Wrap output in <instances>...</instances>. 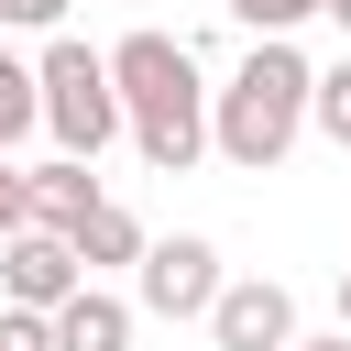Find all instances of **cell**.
<instances>
[{
	"instance_id": "8",
	"label": "cell",
	"mask_w": 351,
	"mask_h": 351,
	"mask_svg": "<svg viewBox=\"0 0 351 351\" xmlns=\"http://www.w3.org/2000/svg\"><path fill=\"white\" fill-rule=\"evenodd\" d=\"M22 176H33V219H44V230H77V219L99 208V165H88V154H55V165H22Z\"/></svg>"
},
{
	"instance_id": "9",
	"label": "cell",
	"mask_w": 351,
	"mask_h": 351,
	"mask_svg": "<svg viewBox=\"0 0 351 351\" xmlns=\"http://www.w3.org/2000/svg\"><path fill=\"white\" fill-rule=\"evenodd\" d=\"M77 252H88V274H99V263H143L154 241H143V219H132L121 197H99V208L77 219Z\"/></svg>"
},
{
	"instance_id": "17",
	"label": "cell",
	"mask_w": 351,
	"mask_h": 351,
	"mask_svg": "<svg viewBox=\"0 0 351 351\" xmlns=\"http://www.w3.org/2000/svg\"><path fill=\"white\" fill-rule=\"evenodd\" d=\"M340 329H351V263H340Z\"/></svg>"
},
{
	"instance_id": "4",
	"label": "cell",
	"mask_w": 351,
	"mask_h": 351,
	"mask_svg": "<svg viewBox=\"0 0 351 351\" xmlns=\"http://www.w3.org/2000/svg\"><path fill=\"white\" fill-rule=\"evenodd\" d=\"M219 241H197V230H176V241H154L143 263H132V296L154 307V318H208L219 307Z\"/></svg>"
},
{
	"instance_id": "11",
	"label": "cell",
	"mask_w": 351,
	"mask_h": 351,
	"mask_svg": "<svg viewBox=\"0 0 351 351\" xmlns=\"http://www.w3.org/2000/svg\"><path fill=\"white\" fill-rule=\"evenodd\" d=\"M307 121H318V132L351 154V55H340V66H318V99H307Z\"/></svg>"
},
{
	"instance_id": "13",
	"label": "cell",
	"mask_w": 351,
	"mask_h": 351,
	"mask_svg": "<svg viewBox=\"0 0 351 351\" xmlns=\"http://www.w3.org/2000/svg\"><path fill=\"white\" fill-rule=\"evenodd\" d=\"M230 11H241L252 33H296V22H307V11H329V0H230Z\"/></svg>"
},
{
	"instance_id": "7",
	"label": "cell",
	"mask_w": 351,
	"mask_h": 351,
	"mask_svg": "<svg viewBox=\"0 0 351 351\" xmlns=\"http://www.w3.org/2000/svg\"><path fill=\"white\" fill-rule=\"evenodd\" d=\"M55 351H132V296L77 285V296L55 307Z\"/></svg>"
},
{
	"instance_id": "1",
	"label": "cell",
	"mask_w": 351,
	"mask_h": 351,
	"mask_svg": "<svg viewBox=\"0 0 351 351\" xmlns=\"http://www.w3.org/2000/svg\"><path fill=\"white\" fill-rule=\"evenodd\" d=\"M110 77H121V110H132V154L154 165V176H186L197 154H219V132H208V77H197V55L176 44V33H121L110 44Z\"/></svg>"
},
{
	"instance_id": "15",
	"label": "cell",
	"mask_w": 351,
	"mask_h": 351,
	"mask_svg": "<svg viewBox=\"0 0 351 351\" xmlns=\"http://www.w3.org/2000/svg\"><path fill=\"white\" fill-rule=\"evenodd\" d=\"M22 219H33V176H22V165H0V241H11Z\"/></svg>"
},
{
	"instance_id": "3",
	"label": "cell",
	"mask_w": 351,
	"mask_h": 351,
	"mask_svg": "<svg viewBox=\"0 0 351 351\" xmlns=\"http://www.w3.org/2000/svg\"><path fill=\"white\" fill-rule=\"evenodd\" d=\"M33 66H44V132H55L66 154H88V165H99V154H110V143L132 132V110H121V77H110V55H88L77 33H55V44L33 55Z\"/></svg>"
},
{
	"instance_id": "18",
	"label": "cell",
	"mask_w": 351,
	"mask_h": 351,
	"mask_svg": "<svg viewBox=\"0 0 351 351\" xmlns=\"http://www.w3.org/2000/svg\"><path fill=\"white\" fill-rule=\"evenodd\" d=\"M329 22H340V33H351V0H329Z\"/></svg>"
},
{
	"instance_id": "16",
	"label": "cell",
	"mask_w": 351,
	"mask_h": 351,
	"mask_svg": "<svg viewBox=\"0 0 351 351\" xmlns=\"http://www.w3.org/2000/svg\"><path fill=\"white\" fill-rule=\"evenodd\" d=\"M296 351H351V329H329V340H296Z\"/></svg>"
},
{
	"instance_id": "10",
	"label": "cell",
	"mask_w": 351,
	"mask_h": 351,
	"mask_svg": "<svg viewBox=\"0 0 351 351\" xmlns=\"http://www.w3.org/2000/svg\"><path fill=\"white\" fill-rule=\"evenodd\" d=\"M33 121H44V66H22V55L0 44V154H11Z\"/></svg>"
},
{
	"instance_id": "12",
	"label": "cell",
	"mask_w": 351,
	"mask_h": 351,
	"mask_svg": "<svg viewBox=\"0 0 351 351\" xmlns=\"http://www.w3.org/2000/svg\"><path fill=\"white\" fill-rule=\"evenodd\" d=\"M0 351H55V307H11L0 296Z\"/></svg>"
},
{
	"instance_id": "5",
	"label": "cell",
	"mask_w": 351,
	"mask_h": 351,
	"mask_svg": "<svg viewBox=\"0 0 351 351\" xmlns=\"http://www.w3.org/2000/svg\"><path fill=\"white\" fill-rule=\"evenodd\" d=\"M88 285V252H77V230H44V219H22L11 241H0V296L11 307H66Z\"/></svg>"
},
{
	"instance_id": "14",
	"label": "cell",
	"mask_w": 351,
	"mask_h": 351,
	"mask_svg": "<svg viewBox=\"0 0 351 351\" xmlns=\"http://www.w3.org/2000/svg\"><path fill=\"white\" fill-rule=\"evenodd\" d=\"M66 0H0V33H55Z\"/></svg>"
},
{
	"instance_id": "6",
	"label": "cell",
	"mask_w": 351,
	"mask_h": 351,
	"mask_svg": "<svg viewBox=\"0 0 351 351\" xmlns=\"http://www.w3.org/2000/svg\"><path fill=\"white\" fill-rule=\"evenodd\" d=\"M208 340L219 351H296V296L274 274H230L219 307H208Z\"/></svg>"
},
{
	"instance_id": "2",
	"label": "cell",
	"mask_w": 351,
	"mask_h": 351,
	"mask_svg": "<svg viewBox=\"0 0 351 351\" xmlns=\"http://www.w3.org/2000/svg\"><path fill=\"white\" fill-rule=\"evenodd\" d=\"M307 99H318V66L285 33H252V55L230 66V88L208 99V132H219V154L241 176H274L296 154V132H307Z\"/></svg>"
}]
</instances>
